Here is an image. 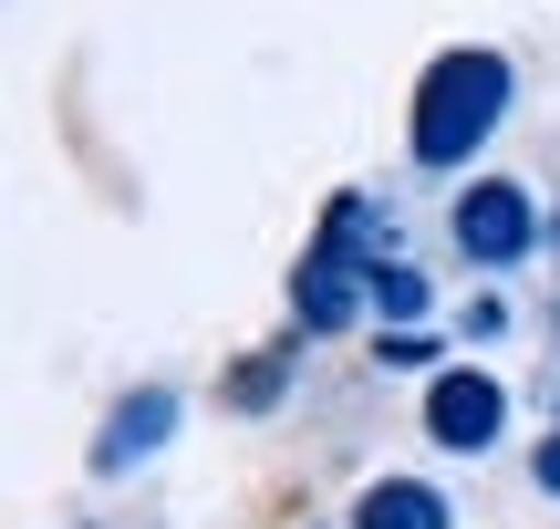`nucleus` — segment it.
<instances>
[{"instance_id":"nucleus-5","label":"nucleus","mask_w":560,"mask_h":529,"mask_svg":"<svg viewBox=\"0 0 560 529\" xmlns=\"http://www.w3.org/2000/svg\"><path fill=\"white\" fill-rule=\"evenodd\" d=\"M166 436H177V395H136V405H115V426H104V447H94V468H136V457H156Z\"/></svg>"},{"instance_id":"nucleus-7","label":"nucleus","mask_w":560,"mask_h":529,"mask_svg":"<svg viewBox=\"0 0 560 529\" xmlns=\"http://www.w3.org/2000/svg\"><path fill=\"white\" fill-rule=\"evenodd\" d=\"M374 311L416 322V311H425V281H416V270H374Z\"/></svg>"},{"instance_id":"nucleus-1","label":"nucleus","mask_w":560,"mask_h":529,"mask_svg":"<svg viewBox=\"0 0 560 529\" xmlns=\"http://www.w3.org/2000/svg\"><path fill=\"white\" fill-rule=\"evenodd\" d=\"M509 115V62L499 52H446L416 83V156L467 166V145H488V125Z\"/></svg>"},{"instance_id":"nucleus-6","label":"nucleus","mask_w":560,"mask_h":529,"mask_svg":"<svg viewBox=\"0 0 560 529\" xmlns=\"http://www.w3.org/2000/svg\"><path fill=\"white\" fill-rule=\"evenodd\" d=\"M353 529H446V498L416 489V478H384V489H363Z\"/></svg>"},{"instance_id":"nucleus-4","label":"nucleus","mask_w":560,"mask_h":529,"mask_svg":"<svg viewBox=\"0 0 560 529\" xmlns=\"http://www.w3.org/2000/svg\"><path fill=\"white\" fill-rule=\"evenodd\" d=\"M291 302H301V322H312V332H342V322H353V260H342V228L301 260Z\"/></svg>"},{"instance_id":"nucleus-2","label":"nucleus","mask_w":560,"mask_h":529,"mask_svg":"<svg viewBox=\"0 0 560 529\" xmlns=\"http://www.w3.org/2000/svg\"><path fill=\"white\" fill-rule=\"evenodd\" d=\"M499 426H509V395L488 385L478 364H457V374H436V385H425V436H436V447L478 457V447H488Z\"/></svg>"},{"instance_id":"nucleus-8","label":"nucleus","mask_w":560,"mask_h":529,"mask_svg":"<svg viewBox=\"0 0 560 529\" xmlns=\"http://www.w3.org/2000/svg\"><path fill=\"white\" fill-rule=\"evenodd\" d=\"M540 489L560 498V436H550V447H540Z\"/></svg>"},{"instance_id":"nucleus-3","label":"nucleus","mask_w":560,"mask_h":529,"mask_svg":"<svg viewBox=\"0 0 560 529\" xmlns=\"http://www.w3.org/2000/svg\"><path fill=\"white\" fill-rule=\"evenodd\" d=\"M529 239H540V219H529V198H520V187H467V198H457V249H467V260L509 270Z\"/></svg>"}]
</instances>
